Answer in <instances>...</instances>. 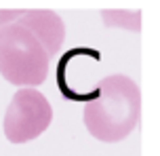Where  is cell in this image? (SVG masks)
Segmentation results:
<instances>
[{"instance_id": "cell-4", "label": "cell", "mask_w": 160, "mask_h": 156, "mask_svg": "<svg viewBox=\"0 0 160 156\" xmlns=\"http://www.w3.org/2000/svg\"><path fill=\"white\" fill-rule=\"evenodd\" d=\"M17 23L25 25L38 38V42L48 53V57L59 53L61 44H63V38H65V25L55 11H47V8L23 11Z\"/></svg>"}, {"instance_id": "cell-1", "label": "cell", "mask_w": 160, "mask_h": 156, "mask_svg": "<svg viewBox=\"0 0 160 156\" xmlns=\"http://www.w3.org/2000/svg\"><path fill=\"white\" fill-rule=\"evenodd\" d=\"M84 127L95 139L103 143L127 139L139 123V87L124 74L101 78L93 93L84 95Z\"/></svg>"}, {"instance_id": "cell-3", "label": "cell", "mask_w": 160, "mask_h": 156, "mask_svg": "<svg viewBox=\"0 0 160 156\" xmlns=\"http://www.w3.org/2000/svg\"><path fill=\"white\" fill-rule=\"evenodd\" d=\"M53 123V106L36 89L17 91L4 112V137L11 143H28L40 137Z\"/></svg>"}, {"instance_id": "cell-5", "label": "cell", "mask_w": 160, "mask_h": 156, "mask_svg": "<svg viewBox=\"0 0 160 156\" xmlns=\"http://www.w3.org/2000/svg\"><path fill=\"white\" fill-rule=\"evenodd\" d=\"M21 13H23V11H0V28L13 23L15 19L21 17Z\"/></svg>"}, {"instance_id": "cell-2", "label": "cell", "mask_w": 160, "mask_h": 156, "mask_svg": "<svg viewBox=\"0 0 160 156\" xmlns=\"http://www.w3.org/2000/svg\"><path fill=\"white\" fill-rule=\"evenodd\" d=\"M51 57L25 25L13 23L0 28V74L7 82L34 89L48 76Z\"/></svg>"}]
</instances>
